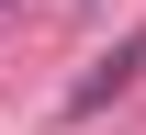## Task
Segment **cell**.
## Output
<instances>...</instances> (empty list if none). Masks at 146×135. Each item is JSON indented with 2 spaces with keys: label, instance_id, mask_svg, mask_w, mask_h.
Returning <instances> with one entry per match:
<instances>
[{
  "label": "cell",
  "instance_id": "6da1fadb",
  "mask_svg": "<svg viewBox=\"0 0 146 135\" xmlns=\"http://www.w3.org/2000/svg\"><path fill=\"white\" fill-rule=\"evenodd\" d=\"M135 79H146V23H135V34H124V45H112V57H101L90 79H79V90H68V113H79V124H90V113H101V101H124V90H135Z\"/></svg>",
  "mask_w": 146,
  "mask_h": 135
}]
</instances>
